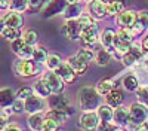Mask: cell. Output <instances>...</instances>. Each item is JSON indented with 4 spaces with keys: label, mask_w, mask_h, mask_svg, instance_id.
<instances>
[{
    "label": "cell",
    "mask_w": 148,
    "mask_h": 131,
    "mask_svg": "<svg viewBox=\"0 0 148 131\" xmlns=\"http://www.w3.org/2000/svg\"><path fill=\"white\" fill-rule=\"evenodd\" d=\"M14 71L19 78H33L37 76L43 71V67L40 63L34 61V60H22L18 58L14 63Z\"/></svg>",
    "instance_id": "obj_1"
},
{
    "label": "cell",
    "mask_w": 148,
    "mask_h": 131,
    "mask_svg": "<svg viewBox=\"0 0 148 131\" xmlns=\"http://www.w3.org/2000/svg\"><path fill=\"white\" fill-rule=\"evenodd\" d=\"M99 98H101V94L96 91V88L83 87L79 91V103L83 112L98 109L99 107Z\"/></svg>",
    "instance_id": "obj_2"
},
{
    "label": "cell",
    "mask_w": 148,
    "mask_h": 131,
    "mask_svg": "<svg viewBox=\"0 0 148 131\" xmlns=\"http://www.w3.org/2000/svg\"><path fill=\"white\" fill-rule=\"evenodd\" d=\"M129 109H130V124L127 128H133V131H139V125L144 124L148 119V107L136 101Z\"/></svg>",
    "instance_id": "obj_3"
},
{
    "label": "cell",
    "mask_w": 148,
    "mask_h": 131,
    "mask_svg": "<svg viewBox=\"0 0 148 131\" xmlns=\"http://www.w3.org/2000/svg\"><path fill=\"white\" fill-rule=\"evenodd\" d=\"M101 119L98 116L95 110H86L82 113L79 119V125L84 131H98V125H99Z\"/></svg>",
    "instance_id": "obj_4"
},
{
    "label": "cell",
    "mask_w": 148,
    "mask_h": 131,
    "mask_svg": "<svg viewBox=\"0 0 148 131\" xmlns=\"http://www.w3.org/2000/svg\"><path fill=\"white\" fill-rule=\"evenodd\" d=\"M10 48L14 51L18 58H22V60H33V55H34V48L31 45H28L22 37L10 42Z\"/></svg>",
    "instance_id": "obj_5"
},
{
    "label": "cell",
    "mask_w": 148,
    "mask_h": 131,
    "mask_svg": "<svg viewBox=\"0 0 148 131\" xmlns=\"http://www.w3.org/2000/svg\"><path fill=\"white\" fill-rule=\"evenodd\" d=\"M67 5H68V0H49L46 3V6L42 9V17L51 18L53 15L62 14L67 8Z\"/></svg>",
    "instance_id": "obj_6"
},
{
    "label": "cell",
    "mask_w": 148,
    "mask_h": 131,
    "mask_svg": "<svg viewBox=\"0 0 148 131\" xmlns=\"http://www.w3.org/2000/svg\"><path fill=\"white\" fill-rule=\"evenodd\" d=\"M43 79H45V82L49 85L52 94H61V92L64 91V88H65V82L62 80V78H61L56 71L49 70L47 73L43 76Z\"/></svg>",
    "instance_id": "obj_7"
},
{
    "label": "cell",
    "mask_w": 148,
    "mask_h": 131,
    "mask_svg": "<svg viewBox=\"0 0 148 131\" xmlns=\"http://www.w3.org/2000/svg\"><path fill=\"white\" fill-rule=\"evenodd\" d=\"M62 36L70 40H79L82 37V28L77 19H68L62 27Z\"/></svg>",
    "instance_id": "obj_8"
},
{
    "label": "cell",
    "mask_w": 148,
    "mask_h": 131,
    "mask_svg": "<svg viewBox=\"0 0 148 131\" xmlns=\"http://www.w3.org/2000/svg\"><path fill=\"white\" fill-rule=\"evenodd\" d=\"M47 104L51 109H59V110H68L70 109V98L67 95L61 94H52L47 98Z\"/></svg>",
    "instance_id": "obj_9"
},
{
    "label": "cell",
    "mask_w": 148,
    "mask_h": 131,
    "mask_svg": "<svg viewBox=\"0 0 148 131\" xmlns=\"http://www.w3.org/2000/svg\"><path fill=\"white\" fill-rule=\"evenodd\" d=\"M138 21V12H135L132 9H125L121 12V14H119L117 17V22L120 27H125V28H132L135 26V22Z\"/></svg>",
    "instance_id": "obj_10"
},
{
    "label": "cell",
    "mask_w": 148,
    "mask_h": 131,
    "mask_svg": "<svg viewBox=\"0 0 148 131\" xmlns=\"http://www.w3.org/2000/svg\"><path fill=\"white\" fill-rule=\"evenodd\" d=\"M22 15L16 10H8L6 14H3L2 17V26H6V27H16V28H21L22 27Z\"/></svg>",
    "instance_id": "obj_11"
},
{
    "label": "cell",
    "mask_w": 148,
    "mask_h": 131,
    "mask_svg": "<svg viewBox=\"0 0 148 131\" xmlns=\"http://www.w3.org/2000/svg\"><path fill=\"white\" fill-rule=\"evenodd\" d=\"M114 124L119 127H129L130 124V109L119 106L114 109Z\"/></svg>",
    "instance_id": "obj_12"
},
{
    "label": "cell",
    "mask_w": 148,
    "mask_h": 131,
    "mask_svg": "<svg viewBox=\"0 0 148 131\" xmlns=\"http://www.w3.org/2000/svg\"><path fill=\"white\" fill-rule=\"evenodd\" d=\"M56 73L62 78V80L65 82V83H73V82H76V79H77V73H76V70H74L70 64H68V61H65V63H62L56 70Z\"/></svg>",
    "instance_id": "obj_13"
},
{
    "label": "cell",
    "mask_w": 148,
    "mask_h": 131,
    "mask_svg": "<svg viewBox=\"0 0 148 131\" xmlns=\"http://www.w3.org/2000/svg\"><path fill=\"white\" fill-rule=\"evenodd\" d=\"M89 14L96 19L105 18L107 17V3L104 0H90L89 2Z\"/></svg>",
    "instance_id": "obj_14"
},
{
    "label": "cell",
    "mask_w": 148,
    "mask_h": 131,
    "mask_svg": "<svg viewBox=\"0 0 148 131\" xmlns=\"http://www.w3.org/2000/svg\"><path fill=\"white\" fill-rule=\"evenodd\" d=\"M98 37H99V33H98V26H96V22H93L89 28H86V30L82 31L80 40H82V43L86 45V46H92V45L96 43Z\"/></svg>",
    "instance_id": "obj_15"
},
{
    "label": "cell",
    "mask_w": 148,
    "mask_h": 131,
    "mask_svg": "<svg viewBox=\"0 0 148 131\" xmlns=\"http://www.w3.org/2000/svg\"><path fill=\"white\" fill-rule=\"evenodd\" d=\"M43 110V98L39 97L37 94H31L30 97L25 98V112H28L30 115L42 112Z\"/></svg>",
    "instance_id": "obj_16"
},
{
    "label": "cell",
    "mask_w": 148,
    "mask_h": 131,
    "mask_svg": "<svg viewBox=\"0 0 148 131\" xmlns=\"http://www.w3.org/2000/svg\"><path fill=\"white\" fill-rule=\"evenodd\" d=\"M74 113V109L73 107H70L68 110H59V109H51V110H47L46 112V118H51L53 119V121L59 122V124H64L67 122L70 116Z\"/></svg>",
    "instance_id": "obj_17"
},
{
    "label": "cell",
    "mask_w": 148,
    "mask_h": 131,
    "mask_svg": "<svg viewBox=\"0 0 148 131\" xmlns=\"http://www.w3.org/2000/svg\"><path fill=\"white\" fill-rule=\"evenodd\" d=\"M116 39H117V33L114 30H111V28L104 30L102 34H101V43L107 51H113Z\"/></svg>",
    "instance_id": "obj_18"
},
{
    "label": "cell",
    "mask_w": 148,
    "mask_h": 131,
    "mask_svg": "<svg viewBox=\"0 0 148 131\" xmlns=\"http://www.w3.org/2000/svg\"><path fill=\"white\" fill-rule=\"evenodd\" d=\"M45 121H46V113H43V112L33 113L28 118V127H30L31 131H40Z\"/></svg>",
    "instance_id": "obj_19"
},
{
    "label": "cell",
    "mask_w": 148,
    "mask_h": 131,
    "mask_svg": "<svg viewBox=\"0 0 148 131\" xmlns=\"http://www.w3.org/2000/svg\"><path fill=\"white\" fill-rule=\"evenodd\" d=\"M33 91H34V94H37L39 97H42V98H49L52 95V91H51V88H49V85L45 82V79L42 78L40 80H37V82H34V85H33Z\"/></svg>",
    "instance_id": "obj_20"
},
{
    "label": "cell",
    "mask_w": 148,
    "mask_h": 131,
    "mask_svg": "<svg viewBox=\"0 0 148 131\" xmlns=\"http://www.w3.org/2000/svg\"><path fill=\"white\" fill-rule=\"evenodd\" d=\"M16 100V92H14L10 88H2V94H0V104H2V109L12 106L14 101Z\"/></svg>",
    "instance_id": "obj_21"
},
{
    "label": "cell",
    "mask_w": 148,
    "mask_h": 131,
    "mask_svg": "<svg viewBox=\"0 0 148 131\" xmlns=\"http://www.w3.org/2000/svg\"><path fill=\"white\" fill-rule=\"evenodd\" d=\"M114 107H111L110 104H99V107L96 109V113L99 116L101 121L113 122L114 121Z\"/></svg>",
    "instance_id": "obj_22"
},
{
    "label": "cell",
    "mask_w": 148,
    "mask_h": 131,
    "mask_svg": "<svg viewBox=\"0 0 148 131\" xmlns=\"http://www.w3.org/2000/svg\"><path fill=\"white\" fill-rule=\"evenodd\" d=\"M125 10V0H110L107 2V15L114 17Z\"/></svg>",
    "instance_id": "obj_23"
},
{
    "label": "cell",
    "mask_w": 148,
    "mask_h": 131,
    "mask_svg": "<svg viewBox=\"0 0 148 131\" xmlns=\"http://www.w3.org/2000/svg\"><path fill=\"white\" fill-rule=\"evenodd\" d=\"M105 100H107V104H110L111 107H114V109H116V107L121 106L125 97H123V92H121V91H119V89L114 88L110 94L105 95Z\"/></svg>",
    "instance_id": "obj_24"
},
{
    "label": "cell",
    "mask_w": 148,
    "mask_h": 131,
    "mask_svg": "<svg viewBox=\"0 0 148 131\" xmlns=\"http://www.w3.org/2000/svg\"><path fill=\"white\" fill-rule=\"evenodd\" d=\"M67 61H68V64H70L74 70H76L77 75H84V71L88 70V64H89V63H86V61H83V60H80L77 55L70 57Z\"/></svg>",
    "instance_id": "obj_25"
},
{
    "label": "cell",
    "mask_w": 148,
    "mask_h": 131,
    "mask_svg": "<svg viewBox=\"0 0 148 131\" xmlns=\"http://www.w3.org/2000/svg\"><path fill=\"white\" fill-rule=\"evenodd\" d=\"M82 15V6L79 3H68L64 10V18L68 19H77Z\"/></svg>",
    "instance_id": "obj_26"
},
{
    "label": "cell",
    "mask_w": 148,
    "mask_h": 131,
    "mask_svg": "<svg viewBox=\"0 0 148 131\" xmlns=\"http://www.w3.org/2000/svg\"><path fill=\"white\" fill-rule=\"evenodd\" d=\"M2 36L9 40V42H14L19 37H22L21 36V28H16V27H6V26H2Z\"/></svg>",
    "instance_id": "obj_27"
},
{
    "label": "cell",
    "mask_w": 148,
    "mask_h": 131,
    "mask_svg": "<svg viewBox=\"0 0 148 131\" xmlns=\"http://www.w3.org/2000/svg\"><path fill=\"white\" fill-rule=\"evenodd\" d=\"M96 91L101 94V97L102 95H107V94H110L111 91L114 89V82L111 80V79H101L99 82L96 83Z\"/></svg>",
    "instance_id": "obj_28"
},
{
    "label": "cell",
    "mask_w": 148,
    "mask_h": 131,
    "mask_svg": "<svg viewBox=\"0 0 148 131\" xmlns=\"http://www.w3.org/2000/svg\"><path fill=\"white\" fill-rule=\"evenodd\" d=\"M123 87H125L126 91L135 92L139 88V80H138L136 76H133V75H126L125 78H123Z\"/></svg>",
    "instance_id": "obj_29"
},
{
    "label": "cell",
    "mask_w": 148,
    "mask_h": 131,
    "mask_svg": "<svg viewBox=\"0 0 148 131\" xmlns=\"http://www.w3.org/2000/svg\"><path fill=\"white\" fill-rule=\"evenodd\" d=\"M133 37H135V34L132 33L130 28H125V27H120L117 30V39L121 40V42H125V43H130L133 42Z\"/></svg>",
    "instance_id": "obj_30"
},
{
    "label": "cell",
    "mask_w": 148,
    "mask_h": 131,
    "mask_svg": "<svg viewBox=\"0 0 148 131\" xmlns=\"http://www.w3.org/2000/svg\"><path fill=\"white\" fill-rule=\"evenodd\" d=\"M110 61H111L110 51H107V49H101V51H98V52H96L95 63H96L98 66H101V67L108 66V64H110Z\"/></svg>",
    "instance_id": "obj_31"
},
{
    "label": "cell",
    "mask_w": 148,
    "mask_h": 131,
    "mask_svg": "<svg viewBox=\"0 0 148 131\" xmlns=\"http://www.w3.org/2000/svg\"><path fill=\"white\" fill-rule=\"evenodd\" d=\"M64 61L61 60V57L58 55V54H49V57H47V61L45 63L46 64V67H47V70H52V71H55L61 64H62Z\"/></svg>",
    "instance_id": "obj_32"
},
{
    "label": "cell",
    "mask_w": 148,
    "mask_h": 131,
    "mask_svg": "<svg viewBox=\"0 0 148 131\" xmlns=\"http://www.w3.org/2000/svg\"><path fill=\"white\" fill-rule=\"evenodd\" d=\"M47 57H49V54H47L46 48H43V46H36V48H34V55H33L34 61L43 64V63L47 61Z\"/></svg>",
    "instance_id": "obj_33"
},
{
    "label": "cell",
    "mask_w": 148,
    "mask_h": 131,
    "mask_svg": "<svg viewBox=\"0 0 148 131\" xmlns=\"http://www.w3.org/2000/svg\"><path fill=\"white\" fill-rule=\"evenodd\" d=\"M76 55H77L80 60L86 61V63H90V61H93L95 57H96V54H95L92 49H88V48H83V49H79V52H77Z\"/></svg>",
    "instance_id": "obj_34"
},
{
    "label": "cell",
    "mask_w": 148,
    "mask_h": 131,
    "mask_svg": "<svg viewBox=\"0 0 148 131\" xmlns=\"http://www.w3.org/2000/svg\"><path fill=\"white\" fill-rule=\"evenodd\" d=\"M28 6H30L28 0H10V9L19 12V14L21 12H25Z\"/></svg>",
    "instance_id": "obj_35"
},
{
    "label": "cell",
    "mask_w": 148,
    "mask_h": 131,
    "mask_svg": "<svg viewBox=\"0 0 148 131\" xmlns=\"http://www.w3.org/2000/svg\"><path fill=\"white\" fill-rule=\"evenodd\" d=\"M129 51H130V43H125V42L116 39V42H114V52H117V54H120L123 57Z\"/></svg>",
    "instance_id": "obj_36"
},
{
    "label": "cell",
    "mask_w": 148,
    "mask_h": 131,
    "mask_svg": "<svg viewBox=\"0 0 148 131\" xmlns=\"http://www.w3.org/2000/svg\"><path fill=\"white\" fill-rule=\"evenodd\" d=\"M121 60H123V64H125V66L132 67V66H135V64L139 61V57L136 54H133L132 51H129L127 54H125V55L121 57Z\"/></svg>",
    "instance_id": "obj_37"
},
{
    "label": "cell",
    "mask_w": 148,
    "mask_h": 131,
    "mask_svg": "<svg viewBox=\"0 0 148 131\" xmlns=\"http://www.w3.org/2000/svg\"><path fill=\"white\" fill-rule=\"evenodd\" d=\"M22 39L25 40L28 45L34 46L37 43V40H39V34H37V31H34V30H27L25 33L22 34Z\"/></svg>",
    "instance_id": "obj_38"
},
{
    "label": "cell",
    "mask_w": 148,
    "mask_h": 131,
    "mask_svg": "<svg viewBox=\"0 0 148 131\" xmlns=\"http://www.w3.org/2000/svg\"><path fill=\"white\" fill-rule=\"evenodd\" d=\"M77 21H79V26H80L82 31H83V30H86V28H89V27L92 26V24H93L92 15H86V14H82V15L77 18Z\"/></svg>",
    "instance_id": "obj_39"
},
{
    "label": "cell",
    "mask_w": 148,
    "mask_h": 131,
    "mask_svg": "<svg viewBox=\"0 0 148 131\" xmlns=\"http://www.w3.org/2000/svg\"><path fill=\"white\" fill-rule=\"evenodd\" d=\"M135 92H136L138 101L142 103V104H145V106L148 107V88H147V87H139Z\"/></svg>",
    "instance_id": "obj_40"
},
{
    "label": "cell",
    "mask_w": 148,
    "mask_h": 131,
    "mask_svg": "<svg viewBox=\"0 0 148 131\" xmlns=\"http://www.w3.org/2000/svg\"><path fill=\"white\" fill-rule=\"evenodd\" d=\"M40 131H59V122L53 121L51 118H46V121Z\"/></svg>",
    "instance_id": "obj_41"
},
{
    "label": "cell",
    "mask_w": 148,
    "mask_h": 131,
    "mask_svg": "<svg viewBox=\"0 0 148 131\" xmlns=\"http://www.w3.org/2000/svg\"><path fill=\"white\" fill-rule=\"evenodd\" d=\"M12 107V112L16 113V115H21L22 112H25V100H22V98H16L14 101V104L10 106Z\"/></svg>",
    "instance_id": "obj_42"
},
{
    "label": "cell",
    "mask_w": 148,
    "mask_h": 131,
    "mask_svg": "<svg viewBox=\"0 0 148 131\" xmlns=\"http://www.w3.org/2000/svg\"><path fill=\"white\" fill-rule=\"evenodd\" d=\"M31 94H34L33 91V87H22L16 91V98H22V100H25L27 97H30Z\"/></svg>",
    "instance_id": "obj_43"
},
{
    "label": "cell",
    "mask_w": 148,
    "mask_h": 131,
    "mask_svg": "<svg viewBox=\"0 0 148 131\" xmlns=\"http://www.w3.org/2000/svg\"><path fill=\"white\" fill-rule=\"evenodd\" d=\"M119 125H116L114 122H107V121H101L98 125V131H116Z\"/></svg>",
    "instance_id": "obj_44"
},
{
    "label": "cell",
    "mask_w": 148,
    "mask_h": 131,
    "mask_svg": "<svg viewBox=\"0 0 148 131\" xmlns=\"http://www.w3.org/2000/svg\"><path fill=\"white\" fill-rule=\"evenodd\" d=\"M139 26H142L144 28H148V10H142L138 14V21Z\"/></svg>",
    "instance_id": "obj_45"
},
{
    "label": "cell",
    "mask_w": 148,
    "mask_h": 131,
    "mask_svg": "<svg viewBox=\"0 0 148 131\" xmlns=\"http://www.w3.org/2000/svg\"><path fill=\"white\" fill-rule=\"evenodd\" d=\"M28 3L31 9H39L43 5V0H28Z\"/></svg>",
    "instance_id": "obj_46"
},
{
    "label": "cell",
    "mask_w": 148,
    "mask_h": 131,
    "mask_svg": "<svg viewBox=\"0 0 148 131\" xmlns=\"http://www.w3.org/2000/svg\"><path fill=\"white\" fill-rule=\"evenodd\" d=\"M3 131H22V128L21 127H18V125H8V127H5L3 128Z\"/></svg>",
    "instance_id": "obj_47"
},
{
    "label": "cell",
    "mask_w": 148,
    "mask_h": 131,
    "mask_svg": "<svg viewBox=\"0 0 148 131\" xmlns=\"http://www.w3.org/2000/svg\"><path fill=\"white\" fill-rule=\"evenodd\" d=\"M8 112H6V109H2V127L5 128L6 127V122H8Z\"/></svg>",
    "instance_id": "obj_48"
},
{
    "label": "cell",
    "mask_w": 148,
    "mask_h": 131,
    "mask_svg": "<svg viewBox=\"0 0 148 131\" xmlns=\"http://www.w3.org/2000/svg\"><path fill=\"white\" fill-rule=\"evenodd\" d=\"M142 48H144V52H147L148 54V34L144 37V40H142Z\"/></svg>",
    "instance_id": "obj_49"
},
{
    "label": "cell",
    "mask_w": 148,
    "mask_h": 131,
    "mask_svg": "<svg viewBox=\"0 0 148 131\" xmlns=\"http://www.w3.org/2000/svg\"><path fill=\"white\" fill-rule=\"evenodd\" d=\"M139 131H148V119H147L144 124L139 125Z\"/></svg>",
    "instance_id": "obj_50"
},
{
    "label": "cell",
    "mask_w": 148,
    "mask_h": 131,
    "mask_svg": "<svg viewBox=\"0 0 148 131\" xmlns=\"http://www.w3.org/2000/svg\"><path fill=\"white\" fill-rule=\"evenodd\" d=\"M116 131H126V130H125V127H117Z\"/></svg>",
    "instance_id": "obj_51"
},
{
    "label": "cell",
    "mask_w": 148,
    "mask_h": 131,
    "mask_svg": "<svg viewBox=\"0 0 148 131\" xmlns=\"http://www.w3.org/2000/svg\"><path fill=\"white\" fill-rule=\"evenodd\" d=\"M68 3H79V0H68Z\"/></svg>",
    "instance_id": "obj_52"
},
{
    "label": "cell",
    "mask_w": 148,
    "mask_h": 131,
    "mask_svg": "<svg viewBox=\"0 0 148 131\" xmlns=\"http://www.w3.org/2000/svg\"><path fill=\"white\" fill-rule=\"evenodd\" d=\"M89 2H90V0H89Z\"/></svg>",
    "instance_id": "obj_53"
}]
</instances>
